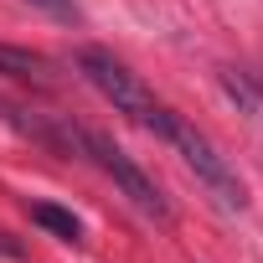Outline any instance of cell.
<instances>
[{
	"instance_id": "obj_4",
	"label": "cell",
	"mask_w": 263,
	"mask_h": 263,
	"mask_svg": "<svg viewBox=\"0 0 263 263\" xmlns=\"http://www.w3.org/2000/svg\"><path fill=\"white\" fill-rule=\"evenodd\" d=\"M0 119H6L11 129H21V135H31L36 145H47L52 155H62V160L78 155V129H52L42 114H31V108H21V103H6V98H0Z\"/></svg>"
},
{
	"instance_id": "obj_8",
	"label": "cell",
	"mask_w": 263,
	"mask_h": 263,
	"mask_svg": "<svg viewBox=\"0 0 263 263\" xmlns=\"http://www.w3.org/2000/svg\"><path fill=\"white\" fill-rule=\"evenodd\" d=\"M26 6L47 11V16L62 21V26H78V21H83V6H78V0H26Z\"/></svg>"
},
{
	"instance_id": "obj_1",
	"label": "cell",
	"mask_w": 263,
	"mask_h": 263,
	"mask_svg": "<svg viewBox=\"0 0 263 263\" xmlns=\"http://www.w3.org/2000/svg\"><path fill=\"white\" fill-rule=\"evenodd\" d=\"M155 135L186 160V171L201 181V191L222 206V212H248V186H242V176L232 171V160L201 135V129L196 124H186L176 108H165L160 114V124H155Z\"/></svg>"
},
{
	"instance_id": "obj_2",
	"label": "cell",
	"mask_w": 263,
	"mask_h": 263,
	"mask_svg": "<svg viewBox=\"0 0 263 263\" xmlns=\"http://www.w3.org/2000/svg\"><path fill=\"white\" fill-rule=\"evenodd\" d=\"M78 155H83V160H93V165L119 186V196H129V206H140L150 222H160V227H171V222H176V206H171V196L155 186V176H150V171H140V165L129 160L108 135L78 129Z\"/></svg>"
},
{
	"instance_id": "obj_9",
	"label": "cell",
	"mask_w": 263,
	"mask_h": 263,
	"mask_svg": "<svg viewBox=\"0 0 263 263\" xmlns=\"http://www.w3.org/2000/svg\"><path fill=\"white\" fill-rule=\"evenodd\" d=\"M0 253H6V258H26V248H21L11 232H0Z\"/></svg>"
},
{
	"instance_id": "obj_5",
	"label": "cell",
	"mask_w": 263,
	"mask_h": 263,
	"mask_svg": "<svg viewBox=\"0 0 263 263\" xmlns=\"http://www.w3.org/2000/svg\"><path fill=\"white\" fill-rule=\"evenodd\" d=\"M0 78L47 88V83H52V62H47L42 52H26V47H6V42H0Z\"/></svg>"
},
{
	"instance_id": "obj_6",
	"label": "cell",
	"mask_w": 263,
	"mask_h": 263,
	"mask_svg": "<svg viewBox=\"0 0 263 263\" xmlns=\"http://www.w3.org/2000/svg\"><path fill=\"white\" fill-rule=\"evenodd\" d=\"M26 212H31V222L47 227L52 237H62V242H83V222H78L72 212H62V206H52V201H31Z\"/></svg>"
},
{
	"instance_id": "obj_7",
	"label": "cell",
	"mask_w": 263,
	"mask_h": 263,
	"mask_svg": "<svg viewBox=\"0 0 263 263\" xmlns=\"http://www.w3.org/2000/svg\"><path fill=\"white\" fill-rule=\"evenodd\" d=\"M222 88H227V98H232V103H242L253 119H263V98L253 93V83H248L237 67H222Z\"/></svg>"
},
{
	"instance_id": "obj_3",
	"label": "cell",
	"mask_w": 263,
	"mask_h": 263,
	"mask_svg": "<svg viewBox=\"0 0 263 263\" xmlns=\"http://www.w3.org/2000/svg\"><path fill=\"white\" fill-rule=\"evenodd\" d=\"M78 72L114 103V114H124V119H135V124H145L150 135H155V124H160V114H165V103H155V93L129 72L108 47H78Z\"/></svg>"
}]
</instances>
